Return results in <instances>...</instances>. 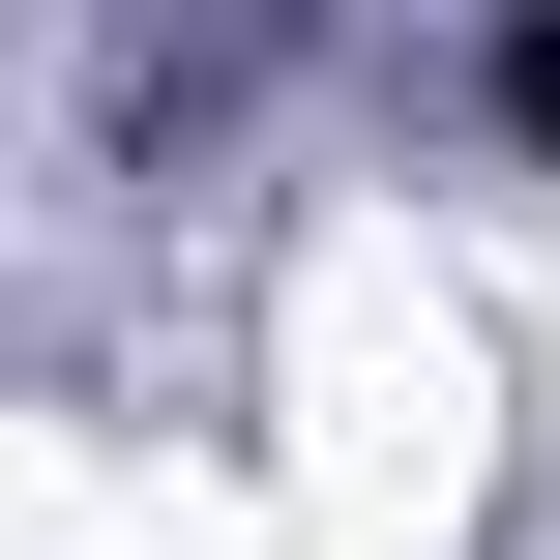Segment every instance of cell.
Here are the masks:
<instances>
[{"label":"cell","mask_w":560,"mask_h":560,"mask_svg":"<svg viewBox=\"0 0 560 560\" xmlns=\"http://www.w3.org/2000/svg\"><path fill=\"white\" fill-rule=\"evenodd\" d=\"M502 118H532V148H560V0H532V30H502Z\"/></svg>","instance_id":"6da1fadb"}]
</instances>
